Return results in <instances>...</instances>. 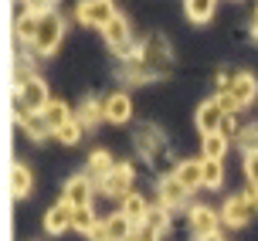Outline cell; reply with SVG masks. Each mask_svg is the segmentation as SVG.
Listing matches in <instances>:
<instances>
[{"label": "cell", "instance_id": "6da1fadb", "mask_svg": "<svg viewBox=\"0 0 258 241\" xmlns=\"http://www.w3.org/2000/svg\"><path fill=\"white\" fill-rule=\"evenodd\" d=\"M14 99H17V105H24L27 112H44L48 102H51L44 78H38V75H27L21 82H14Z\"/></svg>", "mask_w": 258, "mask_h": 241}, {"label": "cell", "instance_id": "7a4b0ae2", "mask_svg": "<svg viewBox=\"0 0 258 241\" xmlns=\"http://www.w3.org/2000/svg\"><path fill=\"white\" fill-rule=\"evenodd\" d=\"M61 38H64V17L58 11H51L48 17H41L38 38H34L31 51H34V54H41V58H48V54H54V51H58Z\"/></svg>", "mask_w": 258, "mask_h": 241}, {"label": "cell", "instance_id": "3957f363", "mask_svg": "<svg viewBox=\"0 0 258 241\" xmlns=\"http://www.w3.org/2000/svg\"><path fill=\"white\" fill-rule=\"evenodd\" d=\"M143 65H146V72L150 75H163L170 68V41L163 38V34H150V38L140 44V54H136Z\"/></svg>", "mask_w": 258, "mask_h": 241}, {"label": "cell", "instance_id": "277c9868", "mask_svg": "<svg viewBox=\"0 0 258 241\" xmlns=\"http://www.w3.org/2000/svg\"><path fill=\"white\" fill-rule=\"evenodd\" d=\"M255 207H258V191L251 187V191L234 194V197H228V201H224L221 221H224L228 228H241V224H248V221H251V211H255Z\"/></svg>", "mask_w": 258, "mask_h": 241}, {"label": "cell", "instance_id": "5b68a950", "mask_svg": "<svg viewBox=\"0 0 258 241\" xmlns=\"http://www.w3.org/2000/svg\"><path fill=\"white\" fill-rule=\"evenodd\" d=\"M116 4H109V0H85V4H78L75 7V17L82 21V24L89 27H99V31H105V27L116 21Z\"/></svg>", "mask_w": 258, "mask_h": 241}, {"label": "cell", "instance_id": "8992f818", "mask_svg": "<svg viewBox=\"0 0 258 241\" xmlns=\"http://www.w3.org/2000/svg\"><path fill=\"white\" fill-rule=\"evenodd\" d=\"M129 187H133V166L129 163H116V170L109 173L105 180H99V191L105 197H129Z\"/></svg>", "mask_w": 258, "mask_h": 241}, {"label": "cell", "instance_id": "52a82bcc", "mask_svg": "<svg viewBox=\"0 0 258 241\" xmlns=\"http://www.w3.org/2000/svg\"><path fill=\"white\" fill-rule=\"evenodd\" d=\"M224 109H221L218 95L214 99H207L201 109H197V129L204 133V136H214V133H221V123H224Z\"/></svg>", "mask_w": 258, "mask_h": 241}, {"label": "cell", "instance_id": "ba28073f", "mask_svg": "<svg viewBox=\"0 0 258 241\" xmlns=\"http://www.w3.org/2000/svg\"><path fill=\"white\" fill-rule=\"evenodd\" d=\"M14 119H17V126L24 129L31 140H44V136L51 133V126H48L44 112H27L24 105H14Z\"/></svg>", "mask_w": 258, "mask_h": 241}, {"label": "cell", "instance_id": "9c48e42d", "mask_svg": "<svg viewBox=\"0 0 258 241\" xmlns=\"http://www.w3.org/2000/svg\"><path fill=\"white\" fill-rule=\"evenodd\" d=\"M64 204H72V207H92V180L85 177V173H78V177H72L68 184H64V194H61Z\"/></svg>", "mask_w": 258, "mask_h": 241}, {"label": "cell", "instance_id": "30bf717a", "mask_svg": "<svg viewBox=\"0 0 258 241\" xmlns=\"http://www.w3.org/2000/svg\"><path fill=\"white\" fill-rule=\"evenodd\" d=\"M221 214H214L211 207H204V204H197V207H190V228H194V234L204 241V238H211V234H218V221Z\"/></svg>", "mask_w": 258, "mask_h": 241}, {"label": "cell", "instance_id": "8fae6325", "mask_svg": "<svg viewBox=\"0 0 258 241\" xmlns=\"http://www.w3.org/2000/svg\"><path fill=\"white\" fill-rule=\"evenodd\" d=\"M231 95H234V102L245 109V105H251V102L258 99V82H255V75L251 72H238L234 75V82H231Z\"/></svg>", "mask_w": 258, "mask_h": 241}, {"label": "cell", "instance_id": "7c38bea8", "mask_svg": "<svg viewBox=\"0 0 258 241\" xmlns=\"http://www.w3.org/2000/svg\"><path fill=\"white\" fill-rule=\"evenodd\" d=\"M72 221H75V207L72 204H54L51 211L44 214V228H48V234H61V231L72 228Z\"/></svg>", "mask_w": 258, "mask_h": 241}, {"label": "cell", "instance_id": "4fadbf2b", "mask_svg": "<svg viewBox=\"0 0 258 241\" xmlns=\"http://www.w3.org/2000/svg\"><path fill=\"white\" fill-rule=\"evenodd\" d=\"M102 112H105L109 123H126L129 115H133V99H129L126 92H112V95L102 102Z\"/></svg>", "mask_w": 258, "mask_h": 241}, {"label": "cell", "instance_id": "5bb4252c", "mask_svg": "<svg viewBox=\"0 0 258 241\" xmlns=\"http://www.w3.org/2000/svg\"><path fill=\"white\" fill-rule=\"evenodd\" d=\"M105 41H109V48L116 51V54H129V24H126V17L122 14H116V21L102 31Z\"/></svg>", "mask_w": 258, "mask_h": 241}, {"label": "cell", "instance_id": "9a60e30c", "mask_svg": "<svg viewBox=\"0 0 258 241\" xmlns=\"http://www.w3.org/2000/svg\"><path fill=\"white\" fill-rule=\"evenodd\" d=\"M177 180H180L187 191H197V187H204V160H183L177 170Z\"/></svg>", "mask_w": 258, "mask_h": 241}, {"label": "cell", "instance_id": "2e32d148", "mask_svg": "<svg viewBox=\"0 0 258 241\" xmlns=\"http://www.w3.org/2000/svg\"><path fill=\"white\" fill-rule=\"evenodd\" d=\"M38 27H41V17L31 11V7H24V11H21V17L14 21V34H17V41H24V44H34Z\"/></svg>", "mask_w": 258, "mask_h": 241}, {"label": "cell", "instance_id": "e0dca14e", "mask_svg": "<svg viewBox=\"0 0 258 241\" xmlns=\"http://www.w3.org/2000/svg\"><path fill=\"white\" fill-rule=\"evenodd\" d=\"M34 191V173H31V166L24 163H14L11 166V197H27V194Z\"/></svg>", "mask_w": 258, "mask_h": 241}, {"label": "cell", "instance_id": "ac0fdd59", "mask_svg": "<svg viewBox=\"0 0 258 241\" xmlns=\"http://www.w3.org/2000/svg\"><path fill=\"white\" fill-rule=\"evenodd\" d=\"M187 194H190V191L177 180V173L160 180V201H163V207H177V204H183V201H187Z\"/></svg>", "mask_w": 258, "mask_h": 241}, {"label": "cell", "instance_id": "d6986e66", "mask_svg": "<svg viewBox=\"0 0 258 241\" xmlns=\"http://www.w3.org/2000/svg\"><path fill=\"white\" fill-rule=\"evenodd\" d=\"M150 211H153V207L143 201L140 194H129L126 201H122V214L129 217V224H133V228H143V224H146V217H150Z\"/></svg>", "mask_w": 258, "mask_h": 241}, {"label": "cell", "instance_id": "ffe728a7", "mask_svg": "<svg viewBox=\"0 0 258 241\" xmlns=\"http://www.w3.org/2000/svg\"><path fill=\"white\" fill-rule=\"evenodd\" d=\"M163 228H167V207H156V211H150L146 224L140 228V241H160Z\"/></svg>", "mask_w": 258, "mask_h": 241}, {"label": "cell", "instance_id": "44dd1931", "mask_svg": "<svg viewBox=\"0 0 258 241\" xmlns=\"http://www.w3.org/2000/svg\"><path fill=\"white\" fill-rule=\"evenodd\" d=\"M44 119H48L51 133H58L64 123H72V119H75V112H72V109H68L61 99H51V102H48V109H44Z\"/></svg>", "mask_w": 258, "mask_h": 241}, {"label": "cell", "instance_id": "7402d4cb", "mask_svg": "<svg viewBox=\"0 0 258 241\" xmlns=\"http://www.w3.org/2000/svg\"><path fill=\"white\" fill-rule=\"evenodd\" d=\"M112 170H116V160H112V153H109V150H95L89 156V177L105 180Z\"/></svg>", "mask_w": 258, "mask_h": 241}, {"label": "cell", "instance_id": "603a6c76", "mask_svg": "<svg viewBox=\"0 0 258 241\" xmlns=\"http://www.w3.org/2000/svg\"><path fill=\"white\" fill-rule=\"evenodd\" d=\"M75 119L82 123V126H95L99 119H105V112H102V102H95V99H82L78 102V112H75Z\"/></svg>", "mask_w": 258, "mask_h": 241}, {"label": "cell", "instance_id": "cb8c5ba5", "mask_svg": "<svg viewBox=\"0 0 258 241\" xmlns=\"http://www.w3.org/2000/svg\"><path fill=\"white\" fill-rule=\"evenodd\" d=\"M183 14H187L190 24H204V21L214 17V4H211V0H187V4H183Z\"/></svg>", "mask_w": 258, "mask_h": 241}, {"label": "cell", "instance_id": "d4e9b609", "mask_svg": "<svg viewBox=\"0 0 258 241\" xmlns=\"http://www.w3.org/2000/svg\"><path fill=\"white\" fill-rule=\"evenodd\" d=\"M105 231H109V238H112V241H129V234H133V224H129V217L119 211V214L105 217Z\"/></svg>", "mask_w": 258, "mask_h": 241}, {"label": "cell", "instance_id": "484cf974", "mask_svg": "<svg viewBox=\"0 0 258 241\" xmlns=\"http://www.w3.org/2000/svg\"><path fill=\"white\" fill-rule=\"evenodd\" d=\"M204 160H224V153H228V140L221 136V133H214V136H204Z\"/></svg>", "mask_w": 258, "mask_h": 241}, {"label": "cell", "instance_id": "4316f807", "mask_svg": "<svg viewBox=\"0 0 258 241\" xmlns=\"http://www.w3.org/2000/svg\"><path fill=\"white\" fill-rule=\"evenodd\" d=\"M221 184H224V163L221 160H204V187L218 191Z\"/></svg>", "mask_w": 258, "mask_h": 241}, {"label": "cell", "instance_id": "83f0119b", "mask_svg": "<svg viewBox=\"0 0 258 241\" xmlns=\"http://www.w3.org/2000/svg\"><path fill=\"white\" fill-rule=\"evenodd\" d=\"M95 224H99V221H95V211H92V207H78V211H75V221H72V228H75V231L92 234Z\"/></svg>", "mask_w": 258, "mask_h": 241}, {"label": "cell", "instance_id": "f1b7e54d", "mask_svg": "<svg viewBox=\"0 0 258 241\" xmlns=\"http://www.w3.org/2000/svg\"><path fill=\"white\" fill-rule=\"evenodd\" d=\"M82 129H85V126H82L78 119H72V123H64V126L58 129V133H54V136H58L61 143H68V146H75V143L82 140Z\"/></svg>", "mask_w": 258, "mask_h": 241}, {"label": "cell", "instance_id": "f546056e", "mask_svg": "<svg viewBox=\"0 0 258 241\" xmlns=\"http://www.w3.org/2000/svg\"><path fill=\"white\" fill-rule=\"evenodd\" d=\"M238 143H241V150L245 153H258V126H248L238 133Z\"/></svg>", "mask_w": 258, "mask_h": 241}, {"label": "cell", "instance_id": "4dcf8cb0", "mask_svg": "<svg viewBox=\"0 0 258 241\" xmlns=\"http://www.w3.org/2000/svg\"><path fill=\"white\" fill-rule=\"evenodd\" d=\"M245 177H248V184L258 191V153H245Z\"/></svg>", "mask_w": 258, "mask_h": 241}, {"label": "cell", "instance_id": "1f68e13d", "mask_svg": "<svg viewBox=\"0 0 258 241\" xmlns=\"http://www.w3.org/2000/svg\"><path fill=\"white\" fill-rule=\"evenodd\" d=\"M218 102H221V109H224L228 115H234L238 109H241V105L234 102V95H231V92H221V95H218Z\"/></svg>", "mask_w": 258, "mask_h": 241}, {"label": "cell", "instance_id": "d6a6232c", "mask_svg": "<svg viewBox=\"0 0 258 241\" xmlns=\"http://www.w3.org/2000/svg\"><path fill=\"white\" fill-rule=\"evenodd\" d=\"M221 136H224V140H234V136H238V126H234V115H224V123H221Z\"/></svg>", "mask_w": 258, "mask_h": 241}, {"label": "cell", "instance_id": "836d02e7", "mask_svg": "<svg viewBox=\"0 0 258 241\" xmlns=\"http://www.w3.org/2000/svg\"><path fill=\"white\" fill-rule=\"evenodd\" d=\"M89 238L92 241H112V238H109V231H105V221H99V224H95V231H92Z\"/></svg>", "mask_w": 258, "mask_h": 241}, {"label": "cell", "instance_id": "e575fe53", "mask_svg": "<svg viewBox=\"0 0 258 241\" xmlns=\"http://www.w3.org/2000/svg\"><path fill=\"white\" fill-rule=\"evenodd\" d=\"M204 241H224V238H221V231H218V234H211V238H204Z\"/></svg>", "mask_w": 258, "mask_h": 241}, {"label": "cell", "instance_id": "d590c367", "mask_svg": "<svg viewBox=\"0 0 258 241\" xmlns=\"http://www.w3.org/2000/svg\"><path fill=\"white\" fill-rule=\"evenodd\" d=\"M251 31H255V38H258V11H255V27H251Z\"/></svg>", "mask_w": 258, "mask_h": 241}]
</instances>
